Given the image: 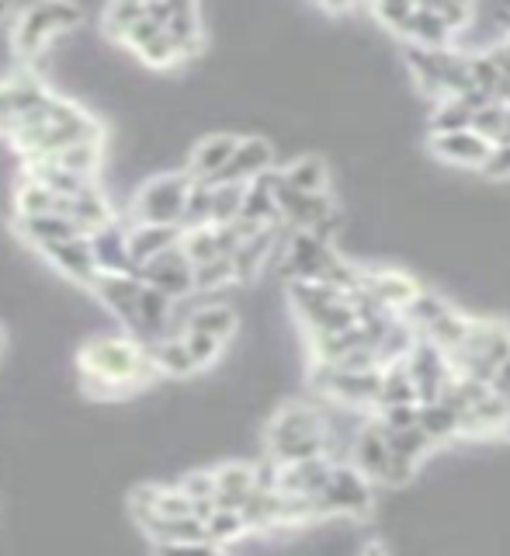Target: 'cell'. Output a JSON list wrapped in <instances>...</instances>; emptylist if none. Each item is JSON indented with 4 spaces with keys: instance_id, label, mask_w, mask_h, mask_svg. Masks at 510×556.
Wrapping results in <instances>:
<instances>
[{
    "instance_id": "obj_1",
    "label": "cell",
    "mask_w": 510,
    "mask_h": 556,
    "mask_svg": "<svg viewBox=\"0 0 510 556\" xmlns=\"http://www.w3.org/2000/svg\"><path fill=\"white\" fill-rule=\"evenodd\" d=\"M77 372H80V387L87 396L98 400H118V396H132L153 382L156 365L150 355V344L139 338L126 334H91L77 348Z\"/></svg>"
},
{
    "instance_id": "obj_2",
    "label": "cell",
    "mask_w": 510,
    "mask_h": 556,
    "mask_svg": "<svg viewBox=\"0 0 510 556\" xmlns=\"http://www.w3.org/2000/svg\"><path fill=\"white\" fill-rule=\"evenodd\" d=\"M264 445H268V456L285 463H303L316 456H330V434H327V417L316 410L313 404L303 400H292V404L281 407L264 431Z\"/></svg>"
},
{
    "instance_id": "obj_3",
    "label": "cell",
    "mask_w": 510,
    "mask_h": 556,
    "mask_svg": "<svg viewBox=\"0 0 510 556\" xmlns=\"http://www.w3.org/2000/svg\"><path fill=\"white\" fill-rule=\"evenodd\" d=\"M8 139L25 161H35V156H52L69 143H80V139H104V126L91 112H84L77 101L56 94L49 122L31 126V129H17Z\"/></svg>"
},
{
    "instance_id": "obj_4",
    "label": "cell",
    "mask_w": 510,
    "mask_h": 556,
    "mask_svg": "<svg viewBox=\"0 0 510 556\" xmlns=\"http://www.w3.org/2000/svg\"><path fill=\"white\" fill-rule=\"evenodd\" d=\"M80 22L84 11L77 0H28L25 11L14 22V35H11L14 56L22 63L39 60L56 35L77 28Z\"/></svg>"
},
{
    "instance_id": "obj_5",
    "label": "cell",
    "mask_w": 510,
    "mask_h": 556,
    "mask_svg": "<svg viewBox=\"0 0 510 556\" xmlns=\"http://www.w3.org/2000/svg\"><path fill=\"white\" fill-rule=\"evenodd\" d=\"M191 174L188 170H167L156 174L146 185H139L129 205V219L132 223H178L184 219V205H188V191H191Z\"/></svg>"
},
{
    "instance_id": "obj_6",
    "label": "cell",
    "mask_w": 510,
    "mask_h": 556,
    "mask_svg": "<svg viewBox=\"0 0 510 556\" xmlns=\"http://www.w3.org/2000/svg\"><path fill=\"white\" fill-rule=\"evenodd\" d=\"M320 508L327 518H361L372 508V480H368L355 463H333L330 483L320 494Z\"/></svg>"
},
{
    "instance_id": "obj_7",
    "label": "cell",
    "mask_w": 510,
    "mask_h": 556,
    "mask_svg": "<svg viewBox=\"0 0 510 556\" xmlns=\"http://www.w3.org/2000/svg\"><path fill=\"white\" fill-rule=\"evenodd\" d=\"M153 549H216L202 515H153L139 521Z\"/></svg>"
},
{
    "instance_id": "obj_8",
    "label": "cell",
    "mask_w": 510,
    "mask_h": 556,
    "mask_svg": "<svg viewBox=\"0 0 510 556\" xmlns=\"http://www.w3.org/2000/svg\"><path fill=\"white\" fill-rule=\"evenodd\" d=\"M136 275L143 278L146 286L167 292L170 300H188V295H195V261L184 254L181 243L164 254H156L153 261H146Z\"/></svg>"
},
{
    "instance_id": "obj_9",
    "label": "cell",
    "mask_w": 510,
    "mask_h": 556,
    "mask_svg": "<svg viewBox=\"0 0 510 556\" xmlns=\"http://www.w3.org/2000/svg\"><path fill=\"white\" fill-rule=\"evenodd\" d=\"M87 292H91L94 300L129 330L136 324L139 295H143V278H139L136 271H98L94 286Z\"/></svg>"
},
{
    "instance_id": "obj_10",
    "label": "cell",
    "mask_w": 510,
    "mask_h": 556,
    "mask_svg": "<svg viewBox=\"0 0 510 556\" xmlns=\"http://www.w3.org/2000/svg\"><path fill=\"white\" fill-rule=\"evenodd\" d=\"M52 268H56L66 282H74L80 289H91L94 278H98V261H94V248H91V237L80 233V237H66V240H52L39 251Z\"/></svg>"
},
{
    "instance_id": "obj_11",
    "label": "cell",
    "mask_w": 510,
    "mask_h": 556,
    "mask_svg": "<svg viewBox=\"0 0 510 556\" xmlns=\"http://www.w3.org/2000/svg\"><path fill=\"white\" fill-rule=\"evenodd\" d=\"M431 153L437 161L455 164V167H472V170H483L489 153H494V143L476 132V129H455V132H434L431 136Z\"/></svg>"
},
{
    "instance_id": "obj_12",
    "label": "cell",
    "mask_w": 510,
    "mask_h": 556,
    "mask_svg": "<svg viewBox=\"0 0 510 556\" xmlns=\"http://www.w3.org/2000/svg\"><path fill=\"white\" fill-rule=\"evenodd\" d=\"M361 289L390 313H403L420 295V286L413 282V278L407 271H396V268L361 271Z\"/></svg>"
},
{
    "instance_id": "obj_13",
    "label": "cell",
    "mask_w": 510,
    "mask_h": 556,
    "mask_svg": "<svg viewBox=\"0 0 510 556\" xmlns=\"http://www.w3.org/2000/svg\"><path fill=\"white\" fill-rule=\"evenodd\" d=\"M237 147H240V136L233 132H213L199 139L195 150L188 156V174L195 181H219V174L230 167Z\"/></svg>"
},
{
    "instance_id": "obj_14",
    "label": "cell",
    "mask_w": 510,
    "mask_h": 556,
    "mask_svg": "<svg viewBox=\"0 0 510 556\" xmlns=\"http://www.w3.org/2000/svg\"><path fill=\"white\" fill-rule=\"evenodd\" d=\"M390 456H393V448H390V439H385V428L379 425V417H375V421L361 425L358 434H355V442H350V463H355L368 480L385 483Z\"/></svg>"
},
{
    "instance_id": "obj_15",
    "label": "cell",
    "mask_w": 510,
    "mask_h": 556,
    "mask_svg": "<svg viewBox=\"0 0 510 556\" xmlns=\"http://www.w3.org/2000/svg\"><path fill=\"white\" fill-rule=\"evenodd\" d=\"M181 240H184V226L178 223H129V254L136 261V271L156 254L178 248Z\"/></svg>"
},
{
    "instance_id": "obj_16",
    "label": "cell",
    "mask_w": 510,
    "mask_h": 556,
    "mask_svg": "<svg viewBox=\"0 0 510 556\" xmlns=\"http://www.w3.org/2000/svg\"><path fill=\"white\" fill-rule=\"evenodd\" d=\"M87 237H91L94 261H98L101 271H136V261L129 254V223L112 219Z\"/></svg>"
},
{
    "instance_id": "obj_17",
    "label": "cell",
    "mask_w": 510,
    "mask_h": 556,
    "mask_svg": "<svg viewBox=\"0 0 510 556\" xmlns=\"http://www.w3.org/2000/svg\"><path fill=\"white\" fill-rule=\"evenodd\" d=\"M281 240V223L278 226H264V230H254L240 240V248L233 251V271L237 282H254V278L268 265L271 251H278Z\"/></svg>"
},
{
    "instance_id": "obj_18",
    "label": "cell",
    "mask_w": 510,
    "mask_h": 556,
    "mask_svg": "<svg viewBox=\"0 0 510 556\" xmlns=\"http://www.w3.org/2000/svg\"><path fill=\"white\" fill-rule=\"evenodd\" d=\"M271 167H275V147L260 136H247V139H240L233 161L219 174V181H243L247 185V181L260 178V174H268Z\"/></svg>"
},
{
    "instance_id": "obj_19",
    "label": "cell",
    "mask_w": 510,
    "mask_h": 556,
    "mask_svg": "<svg viewBox=\"0 0 510 556\" xmlns=\"http://www.w3.org/2000/svg\"><path fill=\"white\" fill-rule=\"evenodd\" d=\"M257 491V466L254 463H222L216 466V508H243Z\"/></svg>"
},
{
    "instance_id": "obj_20",
    "label": "cell",
    "mask_w": 510,
    "mask_h": 556,
    "mask_svg": "<svg viewBox=\"0 0 510 556\" xmlns=\"http://www.w3.org/2000/svg\"><path fill=\"white\" fill-rule=\"evenodd\" d=\"M333 473V459L330 456H316L303 463H285L281 466V491L289 494H303V497H320L323 486L330 483Z\"/></svg>"
},
{
    "instance_id": "obj_21",
    "label": "cell",
    "mask_w": 510,
    "mask_h": 556,
    "mask_svg": "<svg viewBox=\"0 0 510 556\" xmlns=\"http://www.w3.org/2000/svg\"><path fill=\"white\" fill-rule=\"evenodd\" d=\"M84 226L77 219H69L66 213H39V216H17V237L31 243L35 251H42L52 240L80 237Z\"/></svg>"
},
{
    "instance_id": "obj_22",
    "label": "cell",
    "mask_w": 510,
    "mask_h": 556,
    "mask_svg": "<svg viewBox=\"0 0 510 556\" xmlns=\"http://www.w3.org/2000/svg\"><path fill=\"white\" fill-rule=\"evenodd\" d=\"M396 35H399V39H407L410 46H428V49H445L455 39V31H451V25L445 22V17L428 11V8H420V4L413 8V14L403 22V28Z\"/></svg>"
},
{
    "instance_id": "obj_23",
    "label": "cell",
    "mask_w": 510,
    "mask_h": 556,
    "mask_svg": "<svg viewBox=\"0 0 510 556\" xmlns=\"http://www.w3.org/2000/svg\"><path fill=\"white\" fill-rule=\"evenodd\" d=\"M150 355H153L156 372L167 376V379H188V376L202 372V369H199V362H195V355L188 352L184 334H167V338H161V341H153V344H150Z\"/></svg>"
},
{
    "instance_id": "obj_24",
    "label": "cell",
    "mask_w": 510,
    "mask_h": 556,
    "mask_svg": "<svg viewBox=\"0 0 510 556\" xmlns=\"http://www.w3.org/2000/svg\"><path fill=\"white\" fill-rule=\"evenodd\" d=\"M240 327V317L230 303H202L195 309H188L184 330H205V334H216L222 341H230Z\"/></svg>"
},
{
    "instance_id": "obj_25",
    "label": "cell",
    "mask_w": 510,
    "mask_h": 556,
    "mask_svg": "<svg viewBox=\"0 0 510 556\" xmlns=\"http://www.w3.org/2000/svg\"><path fill=\"white\" fill-rule=\"evenodd\" d=\"M420 428L431 434L434 445H442V442H451L462 434V414L442 396L424 400V404H420Z\"/></svg>"
},
{
    "instance_id": "obj_26",
    "label": "cell",
    "mask_w": 510,
    "mask_h": 556,
    "mask_svg": "<svg viewBox=\"0 0 510 556\" xmlns=\"http://www.w3.org/2000/svg\"><path fill=\"white\" fill-rule=\"evenodd\" d=\"M52 161L74 174H84V178H98V167L104 161V143L101 139H80V143H69L60 153H52Z\"/></svg>"
},
{
    "instance_id": "obj_27",
    "label": "cell",
    "mask_w": 510,
    "mask_h": 556,
    "mask_svg": "<svg viewBox=\"0 0 510 556\" xmlns=\"http://www.w3.org/2000/svg\"><path fill=\"white\" fill-rule=\"evenodd\" d=\"M281 178L285 185L298 188V191H327L330 185V170H327V161L323 156H295L289 167H281Z\"/></svg>"
},
{
    "instance_id": "obj_28",
    "label": "cell",
    "mask_w": 510,
    "mask_h": 556,
    "mask_svg": "<svg viewBox=\"0 0 510 556\" xmlns=\"http://www.w3.org/2000/svg\"><path fill=\"white\" fill-rule=\"evenodd\" d=\"M469 330H472V317H462L459 309H448L445 317H437V320L424 330V338L434 341L445 355H455V352H459V348L466 344Z\"/></svg>"
},
{
    "instance_id": "obj_29",
    "label": "cell",
    "mask_w": 510,
    "mask_h": 556,
    "mask_svg": "<svg viewBox=\"0 0 510 556\" xmlns=\"http://www.w3.org/2000/svg\"><path fill=\"white\" fill-rule=\"evenodd\" d=\"M205 529H208V539H213L216 549H230L243 535H251L247 518H243V511H237V508H216L205 518Z\"/></svg>"
},
{
    "instance_id": "obj_30",
    "label": "cell",
    "mask_w": 510,
    "mask_h": 556,
    "mask_svg": "<svg viewBox=\"0 0 510 556\" xmlns=\"http://www.w3.org/2000/svg\"><path fill=\"white\" fill-rule=\"evenodd\" d=\"M472 115H476V104L469 98H442L434 101V115H431V136L434 132H455V129H469L472 126Z\"/></svg>"
},
{
    "instance_id": "obj_31",
    "label": "cell",
    "mask_w": 510,
    "mask_h": 556,
    "mask_svg": "<svg viewBox=\"0 0 510 556\" xmlns=\"http://www.w3.org/2000/svg\"><path fill=\"white\" fill-rule=\"evenodd\" d=\"M14 205H17V216H39V213H60V195L52 191L49 185L35 181V178H25L17 185V195H14Z\"/></svg>"
},
{
    "instance_id": "obj_32",
    "label": "cell",
    "mask_w": 510,
    "mask_h": 556,
    "mask_svg": "<svg viewBox=\"0 0 510 556\" xmlns=\"http://www.w3.org/2000/svg\"><path fill=\"white\" fill-rule=\"evenodd\" d=\"M143 14H146L143 0H109V8H104V14H101V28L109 39L122 42V35H126Z\"/></svg>"
},
{
    "instance_id": "obj_33",
    "label": "cell",
    "mask_w": 510,
    "mask_h": 556,
    "mask_svg": "<svg viewBox=\"0 0 510 556\" xmlns=\"http://www.w3.org/2000/svg\"><path fill=\"white\" fill-rule=\"evenodd\" d=\"M243 181H213V223H237L243 213Z\"/></svg>"
},
{
    "instance_id": "obj_34",
    "label": "cell",
    "mask_w": 510,
    "mask_h": 556,
    "mask_svg": "<svg viewBox=\"0 0 510 556\" xmlns=\"http://www.w3.org/2000/svg\"><path fill=\"white\" fill-rule=\"evenodd\" d=\"M507 118H510V101H486L472 115V129L483 132L494 147H500L507 143Z\"/></svg>"
},
{
    "instance_id": "obj_35",
    "label": "cell",
    "mask_w": 510,
    "mask_h": 556,
    "mask_svg": "<svg viewBox=\"0 0 510 556\" xmlns=\"http://www.w3.org/2000/svg\"><path fill=\"white\" fill-rule=\"evenodd\" d=\"M233 282H237L233 257H213V261H202V265H195V295L219 292V289L233 286Z\"/></svg>"
},
{
    "instance_id": "obj_36",
    "label": "cell",
    "mask_w": 510,
    "mask_h": 556,
    "mask_svg": "<svg viewBox=\"0 0 510 556\" xmlns=\"http://www.w3.org/2000/svg\"><path fill=\"white\" fill-rule=\"evenodd\" d=\"M448 309H451V306L442 300V295H434V292H424V289H420V295H417V300H413L407 309L399 313V317L407 320L410 327H417L420 334H424V330H428L437 317H445Z\"/></svg>"
},
{
    "instance_id": "obj_37",
    "label": "cell",
    "mask_w": 510,
    "mask_h": 556,
    "mask_svg": "<svg viewBox=\"0 0 510 556\" xmlns=\"http://www.w3.org/2000/svg\"><path fill=\"white\" fill-rule=\"evenodd\" d=\"M213 223V181H191L188 191V205H184V230H195V226Z\"/></svg>"
},
{
    "instance_id": "obj_38",
    "label": "cell",
    "mask_w": 510,
    "mask_h": 556,
    "mask_svg": "<svg viewBox=\"0 0 510 556\" xmlns=\"http://www.w3.org/2000/svg\"><path fill=\"white\" fill-rule=\"evenodd\" d=\"M139 60H143L146 66H153V70H170V66H178V63H184V56H181V49H178V42L170 39L167 35V28L156 35V39L150 42V46H143L136 52Z\"/></svg>"
},
{
    "instance_id": "obj_39",
    "label": "cell",
    "mask_w": 510,
    "mask_h": 556,
    "mask_svg": "<svg viewBox=\"0 0 510 556\" xmlns=\"http://www.w3.org/2000/svg\"><path fill=\"white\" fill-rule=\"evenodd\" d=\"M417 4H420V8H428V11H434V14H442L445 22L451 25L455 35L466 31L469 22H472V14H476V8H472V0H417Z\"/></svg>"
},
{
    "instance_id": "obj_40",
    "label": "cell",
    "mask_w": 510,
    "mask_h": 556,
    "mask_svg": "<svg viewBox=\"0 0 510 556\" xmlns=\"http://www.w3.org/2000/svg\"><path fill=\"white\" fill-rule=\"evenodd\" d=\"M184 341H188V352L195 355L199 369H213V365L219 362L226 341L216 338V334H205V330H184Z\"/></svg>"
},
{
    "instance_id": "obj_41",
    "label": "cell",
    "mask_w": 510,
    "mask_h": 556,
    "mask_svg": "<svg viewBox=\"0 0 510 556\" xmlns=\"http://www.w3.org/2000/svg\"><path fill=\"white\" fill-rule=\"evenodd\" d=\"M379 425L385 431L413 428V425H420V404H390V407H379Z\"/></svg>"
},
{
    "instance_id": "obj_42",
    "label": "cell",
    "mask_w": 510,
    "mask_h": 556,
    "mask_svg": "<svg viewBox=\"0 0 510 556\" xmlns=\"http://www.w3.org/2000/svg\"><path fill=\"white\" fill-rule=\"evenodd\" d=\"M164 31V25L161 22H156V17H150V14H143V17H139V22L126 31V35H122V46H126L129 52H139V49H143V46H150L153 39H156V35H161Z\"/></svg>"
},
{
    "instance_id": "obj_43",
    "label": "cell",
    "mask_w": 510,
    "mask_h": 556,
    "mask_svg": "<svg viewBox=\"0 0 510 556\" xmlns=\"http://www.w3.org/2000/svg\"><path fill=\"white\" fill-rule=\"evenodd\" d=\"M320 8H327V11H350L358 4V0H316Z\"/></svg>"
},
{
    "instance_id": "obj_44",
    "label": "cell",
    "mask_w": 510,
    "mask_h": 556,
    "mask_svg": "<svg viewBox=\"0 0 510 556\" xmlns=\"http://www.w3.org/2000/svg\"><path fill=\"white\" fill-rule=\"evenodd\" d=\"M8 8H11V4H8V0H0V17H4V14H8Z\"/></svg>"
},
{
    "instance_id": "obj_45",
    "label": "cell",
    "mask_w": 510,
    "mask_h": 556,
    "mask_svg": "<svg viewBox=\"0 0 510 556\" xmlns=\"http://www.w3.org/2000/svg\"><path fill=\"white\" fill-rule=\"evenodd\" d=\"M0 348H4V330H0Z\"/></svg>"
}]
</instances>
